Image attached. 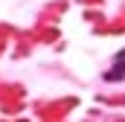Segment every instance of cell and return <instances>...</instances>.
Returning a JSON list of instances; mask_svg holds the SVG:
<instances>
[{"instance_id":"1","label":"cell","mask_w":125,"mask_h":122,"mask_svg":"<svg viewBox=\"0 0 125 122\" xmlns=\"http://www.w3.org/2000/svg\"><path fill=\"white\" fill-rule=\"evenodd\" d=\"M105 79H108V81H122L125 79V64H114V67L105 73Z\"/></svg>"},{"instance_id":"2","label":"cell","mask_w":125,"mask_h":122,"mask_svg":"<svg viewBox=\"0 0 125 122\" xmlns=\"http://www.w3.org/2000/svg\"><path fill=\"white\" fill-rule=\"evenodd\" d=\"M114 61H116V64H125V50H119V52L114 55Z\"/></svg>"}]
</instances>
